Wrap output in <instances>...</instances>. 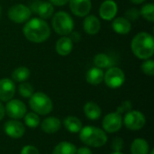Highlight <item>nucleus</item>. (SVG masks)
Wrapping results in <instances>:
<instances>
[{
    "mask_svg": "<svg viewBox=\"0 0 154 154\" xmlns=\"http://www.w3.org/2000/svg\"><path fill=\"white\" fill-rule=\"evenodd\" d=\"M23 32L30 42L40 43L45 42L51 35V29L48 23L42 18L28 20L23 28Z\"/></svg>",
    "mask_w": 154,
    "mask_h": 154,
    "instance_id": "1",
    "label": "nucleus"
},
{
    "mask_svg": "<svg viewBox=\"0 0 154 154\" xmlns=\"http://www.w3.org/2000/svg\"><path fill=\"white\" fill-rule=\"evenodd\" d=\"M131 49L134 54L141 60H148L154 53V40L148 32H139L132 40Z\"/></svg>",
    "mask_w": 154,
    "mask_h": 154,
    "instance_id": "2",
    "label": "nucleus"
},
{
    "mask_svg": "<svg viewBox=\"0 0 154 154\" xmlns=\"http://www.w3.org/2000/svg\"><path fill=\"white\" fill-rule=\"evenodd\" d=\"M79 139L86 145L98 148L106 143L107 135L102 129L88 125L79 131Z\"/></svg>",
    "mask_w": 154,
    "mask_h": 154,
    "instance_id": "3",
    "label": "nucleus"
},
{
    "mask_svg": "<svg viewBox=\"0 0 154 154\" xmlns=\"http://www.w3.org/2000/svg\"><path fill=\"white\" fill-rule=\"evenodd\" d=\"M29 105L34 113L41 116H46L50 114L53 108L51 99L42 92H36L32 94L30 97Z\"/></svg>",
    "mask_w": 154,
    "mask_h": 154,
    "instance_id": "4",
    "label": "nucleus"
},
{
    "mask_svg": "<svg viewBox=\"0 0 154 154\" xmlns=\"http://www.w3.org/2000/svg\"><path fill=\"white\" fill-rule=\"evenodd\" d=\"M51 25L53 30L60 35L66 36L72 32L74 23L72 17L64 11H60L53 15Z\"/></svg>",
    "mask_w": 154,
    "mask_h": 154,
    "instance_id": "5",
    "label": "nucleus"
},
{
    "mask_svg": "<svg viewBox=\"0 0 154 154\" xmlns=\"http://www.w3.org/2000/svg\"><path fill=\"white\" fill-rule=\"evenodd\" d=\"M104 80L107 87L117 88L125 83V76L124 71L118 67H110L104 74Z\"/></svg>",
    "mask_w": 154,
    "mask_h": 154,
    "instance_id": "6",
    "label": "nucleus"
},
{
    "mask_svg": "<svg viewBox=\"0 0 154 154\" xmlns=\"http://www.w3.org/2000/svg\"><path fill=\"white\" fill-rule=\"evenodd\" d=\"M123 123L126 126V128L133 131H137L144 126L145 116L140 111L130 110L125 114L123 119Z\"/></svg>",
    "mask_w": 154,
    "mask_h": 154,
    "instance_id": "7",
    "label": "nucleus"
},
{
    "mask_svg": "<svg viewBox=\"0 0 154 154\" xmlns=\"http://www.w3.org/2000/svg\"><path fill=\"white\" fill-rule=\"evenodd\" d=\"M8 18L15 23H23L27 22L31 17V10L29 7L22 4L11 6L7 13Z\"/></svg>",
    "mask_w": 154,
    "mask_h": 154,
    "instance_id": "8",
    "label": "nucleus"
},
{
    "mask_svg": "<svg viewBox=\"0 0 154 154\" xmlns=\"http://www.w3.org/2000/svg\"><path fill=\"white\" fill-rule=\"evenodd\" d=\"M6 115L12 119H22L27 113V108L25 105L18 99H11L7 101L5 107Z\"/></svg>",
    "mask_w": 154,
    "mask_h": 154,
    "instance_id": "9",
    "label": "nucleus"
},
{
    "mask_svg": "<svg viewBox=\"0 0 154 154\" xmlns=\"http://www.w3.org/2000/svg\"><path fill=\"white\" fill-rule=\"evenodd\" d=\"M103 128L106 132L113 134L118 132L123 125V117L122 115L117 112H113L106 115L102 122Z\"/></svg>",
    "mask_w": 154,
    "mask_h": 154,
    "instance_id": "10",
    "label": "nucleus"
},
{
    "mask_svg": "<svg viewBox=\"0 0 154 154\" xmlns=\"http://www.w3.org/2000/svg\"><path fill=\"white\" fill-rule=\"evenodd\" d=\"M4 131L5 134L11 138L18 139L23 136L25 133V128L23 124L16 119H12L5 122L4 125Z\"/></svg>",
    "mask_w": 154,
    "mask_h": 154,
    "instance_id": "11",
    "label": "nucleus"
},
{
    "mask_svg": "<svg viewBox=\"0 0 154 154\" xmlns=\"http://www.w3.org/2000/svg\"><path fill=\"white\" fill-rule=\"evenodd\" d=\"M69 2L70 10L76 16H87L91 10L90 0H69Z\"/></svg>",
    "mask_w": 154,
    "mask_h": 154,
    "instance_id": "12",
    "label": "nucleus"
},
{
    "mask_svg": "<svg viewBox=\"0 0 154 154\" xmlns=\"http://www.w3.org/2000/svg\"><path fill=\"white\" fill-rule=\"evenodd\" d=\"M15 93V85L10 79H0V101L7 102L13 98Z\"/></svg>",
    "mask_w": 154,
    "mask_h": 154,
    "instance_id": "13",
    "label": "nucleus"
},
{
    "mask_svg": "<svg viewBox=\"0 0 154 154\" xmlns=\"http://www.w3.org/2000/svg\"><path fill=\"white\" fill-rule=\"evenodd\" d=\"M117 14V5L113 0H106L99 8V14L101 18L106 21L112 20Z\"/></svg>",
    "mask_w": 154,
    "mask_h": 154,
    "instance_id": "14",
    "label": "nucleus"
},
{
    "mask_svg": "<svg viewBox=\"0 0 154 154\" xmlns=\"http://www.w3.org/2000/svg\"><path fill=\"white\" fill-rule=\"evenodd\" d=\"M60 126H61V124H60V119L55 116L47 117L41 124L42 130L44 133L49 134L57 133L60 129Z\"/></svg>",
    "mask_w": 154,
    "mask_h": 154,
    "instance_id": "15",
    "label": "nucleus"
},
{
    "mask_svg": "<svg viewBox=\"0 0 154 154\" xmlns=\"http://www.w3.org/2000/svg\"><path fill=\"white\" fill-rule=\"evenodd\" d=\"M83 27L88 34L94 35L99 32L101 23L97 16L90 14V15H87V17L85 18L83 23Z\"/></svg>",
    "mask_w": 154,
    "mask_h": 154,
    "instance_id": "16",
    "label": "nucleus"
},
{
    "mask_svg": "<svg viewBox=\"0 0 154 154\" xmlns=\"http://www.w3.org/2000/svg\"><path fill=\"white\" fill-rule=\"evenodd\" d=\"M73 49V42L68 36L60 37L56 42V51L60 56L69 55Z\"/></svg>",
    "mask_w": 154,
    "mask_h": 154,
    "instance_id": "17",
    "label": "nucleus"
},
{
    "mask_svg": "<svg viewBox=\"0 0 154 154\" xmlns=\"http://www.w3.org/2000/svg\"><path fill=\"white\" fill-rule=\"evenodd\" d=\"M112 27L114 31L119 34H126L131 31L132 24L129 20L125 17H118L112 23Z\"/></svg>",
    "mask_w": 154,
    "mask_h": 154,
    "instance_id": "18",
    "label": "nucleus"
},
{
    "mask_svg": "<svg viewBox=\"0 0 154 154\" xmlns=\"http://www.w3.org/2000/svg\"><path fill=\"white\" fill-rule=\"evenodd\" d=\"M84 113L89 120L95 121V120L99 119V117L101 116L102 111L97 104L94 102H88L84 106Z\"/></svg>",
    "mask_w": 154,
    "mask_h": 154,
    "instance_id": "19",
    "label": "nucleus"
},
{
    "mask_svg": "<svg viewBox=\"0 0 154 154\" xmlns=\"http://www.w3.org/2000/svg\"><path fill=\"white\" fill-rule=\"evenodd\" d=\"M86 79L91 85H99L104 80V72L99 68H92L87 72Z\"/></svg>",
    "mask_w": 154,
    "mask_h": 154,
    "instance_id": "20",
    "label": "nucleus"
},
{
    "mask_svg": "<svg viewBox=\"0 0 154 154\" xmlns=\"http://www.w3.org/2000/svg\"><path fill=\"white\" fill-rule=\"evenodd\" d=\"M149 143L143 138H136L131 144L132 154H149Z\"/></svg>",
    "mask_w": 154,
    "mask_h": 154,
    "instance_id": "21",
    "label": "nucleus"
},
{
    "mask_svg": "<svg viewBox=\"0 0 154 154\" xmlns=\"http://www.w3.org/2000/svg\"><path fill=\"white\" fill-rule=\"evenodd\" d=\"M63 124H64V126L65 128L70 132V133H73V134H76V133H79V131L81 130L82 128V123L81 121L76 117V116H67L64 121H63Z\"/></svg>",
    "mask_w": 154,
    "mask_h": 154,
    "instance_id": "22",
    "label": "nucleus"
},
{
    "mask_svg": "<svg viewBox=\"0 0 154 154\" xmlns=\"http://www.w3.org/2000/svg\"><path fill=\"white\" fill-rule=\"evenodd\" d=\"M76 146L69 142H61L58 143L52 151V154H76Z\"/></svg>",
    "mask_w": 154,
    "mask_h": 154,
    "instance_id": "23",
    "label": "nucleus"
},
{
    "mask_svg": "<svg viewBox=\"0 0 154 154\" xmlns=\"http://www.w3.org/2000/svg\"><path fill=\"white\" fill-rule=\"evenodd\" d=\"M53 12H54V8L51 3L40 2L36 14H38L42 19H48L53 14Z\"/></svg>",
    "mask_w": 154,
    "mask_h": 154,
    "instance_id": "24",
    "label": "nucleus"
},
{
    "mask_svg": "<svg viewBox=\"0 0 154 154\" xmlns=\"http://www.w3.org/2000/svg\"><path fill=\"white\" fill-rule=\"evenodd\" d=\"M94 64L96 65L97 68H99V69H102L110 68L112 66L113 62H112V60L110 59V57H108L106 54L99 53V54L95 56Z\"/></svg>",
    "mask_w": 154,
    "mask_h": 154,
    "instance_id": "25",
    "label": "nucleus"
},
{
    "mask_svg": "<svg viewBox=\"0 0 154 154\" xmlns=\"http://www.w3.org/2000/svg\"><path fill=\"white\" fill-rule=\"evenodd\" d=\"M30 77V70L26 67H19L12 73V78L16 82H24Z\"/></svg>",
    "mask_w": 154,
    "mask_h": 154,
    "instance_id": "26",
    "label": "nucleus"
},
{
    "mask_svg": "<svg viewBox=\"0 0 154 154\" xmlns=\"http://www.w3.org/2000/svg\"><path fill=\"white\" fill-rule=\"evenodd\" d=\"M25 125L30 128H36L40 124V117L34 112L26 113L23 116Z\"/></svg>",
    "mask_w": 154,
    "mask_h": 154,
    "instance_id": "27",
    "label": "nucleus"
},
{
    "mask_svg": "<svg viewBox=\"0 0 154 154\" xmlns=\"http://www.w3.org/2000/svg\"><path fill=\"white\" fill-rule=\"evenodd\" d=\"M140 14L149 22L154 21V5L152 4H146L144 5L140 12Z\"/></svg>",
    "mask_w": 154,
    "mask_h": 154,
    "instance_id": "28",
    "label": "nucleus"
},
{
    "mask_svg": "<svg viewBox=\"0 0 154 154\" xmlns=\"http://www.w3.org/2000/svg\"><path fill=\"white\" fill-rule=\"evenodd\" d=\"M18 91L23 97H31L33 94V88L27 82H23L19 85Z\"/></svg>",
    "mask_w": 154,
    "mask_h": 154,
    "instance_id": "29",
    "label": "nucleus"
},
{
    "mask_svg": "<svg viewBox=\"0 0 154 154\" xmlns=\"http://www.w3.org/2000/svg\"><path fill=\"white\" fill-rule=\"evenodd\" d=\"M142 70L144 74L148 76L154 75V61L152 60H146L142 64Z\"/></svg>",
    "mask_w": 154,
    "mask_h": 154,
    "instance_id": "30",
    "label": "nucleus"
},
{
    "mask_svg": "<svg viewBox=\"0 0 154 154\" xmlns=\"http://www.w3.org/2000/svg\"><path fill=\"white\" fill-rule=\"evenodd\" d=\"M124 147V141L120 137H116L112 143H111V148L114 150V152H121Z\"/></svg>",
    "mask_w": 154,
    "mask_h": 154,
    "instance_id": "31",
    "label": "nucleus"
},
{
    "mask_svg": "<svg viewBox=\"0 0 154 154\" xmlns=\"http://www.w3.org/2000/svg\"><path fill=\"white\" fill-rule=\"evenodd\" d=\"M132 109V103L130 101H124L116 109V112L120 115L124 114V113H127L128 111H130Z\"/></svg>",
    "mask_w": 154,
    "mask_h": 154,
    "instance_id": "32",
    "label": "nucleus"
},
{
    "mask_svg": "<svg viewBox=\"0 0 154 154\" xmlns=\"http://www.w3.org/2000/svg\"><path fill=\"white\" fill-rule=\"evenodd\" d=\"M125 15H126V19L127 20H133V21H135V20H137L138 18H139V16H140V11H138L137 9H135V8H131V9H129V10H127L126 11V13H125Z\"/></svg>",
    "mask_w": 154,
    "mask_h": 154,
    "instance_id": "33",
    "label": "nucleus"
},
{
    "mask_svg": "<svg viewBox=\"0 0 154 154\" xmlns=\"http://www.w3.org/2000/svg\"><path fill=\"white\" fill-rule=\"evenodd\" d=\"M21 154H40L38 149L35 146L32 145H26L24 147H23Z\"/></svg>",
    "mask_w": 154,
    "mask_h": 154,
    "instance_id": "34",
    "label": "nucleus"
},
{
    "mask_svg": "<svg viewBox=\"0 0 154 154\" xmlns=\"http://www.w3.org/2000/svg\"><path fill=\"white\" fill-rule=\"evenodd\" d=\"M76 154H93L92 151L88 147H81L77 150Z\"/></svg>",
    "mask_w": 154,
    "mask_h": 154,
    "instance_id": "35",
    "label": "nucleus"
},
{
    "mask_svg": "<svg viewBox=\"0 0 154 154\" xmlns=\"http://www.w3.org/2000/svg\"><path fill=\"white\" fill-rule=\"evenodd\" d=\"M69 0H50L51 4L52 5H57V6H60V5H66Z\"/></svg>",
    "mask_w": 154,
    "mask_h": 154,
    "instance_id": "36",
    "label": "nucleus"
},
{
    "mask_svg": "<svg viewBox=\"0 0 154 154\" xmlns=\"http://www.w3.org/2000/svg\"><path fill=\"white\" fill-rule=\"evenodd\" d=\"M70 39H71V41H72V42H73V41H75V42H79V41L80 40V34H79L78 32H72Z\"/></svg>",
    "mask_w": 154,
    "mask_h": 154,
    "instance_id": "37",
    "label": "nucleus"
},
{
    "mask_svg": "<svg viewBox=\"0 0 154 154\" xmlns=\"http://www.w3.org/2000/svg\"><path fill=\"white\" fill-rule=\"evenodd\" d=\"M5 115V107H4L3 104L0 102V121H1V120L4 118Z\"/></svg>",
    "mask_w": 154,
    "mask_h": 154,
    "instance_id": "38",
    "label": "nucleus"
},
{
    "mask_svg": "<svg viewBox=\"0 0 154 154\" xmlns=\"http://www.w3.org/2000/svg\"><path fill=\"white\" fill-rule=\"evenodd\" d=\"M132 3H134V4H135V5H139V4H142V3H143L145 0H130Z\"/></svg>",
    "mask_w": 154,
    "mask_h": 154,
    "instance_id": "39",
    "label": "nucleus"
},
{
    "mask_svg": "<svg viewBox=\"0 0 154 154\" xmlns=\"http://www.w3.org/2000/svg\"><path fill=\"white\" fill-rule=\"evenodd\" d=\"M111 154H124L123 152H114L113 153Z\"/></svg>",
    "mask_w": 154,
    "mask_h": 154,
    "instance_id": "40",
    "label": "nucleus"
},
{
    "mask_svg": "<svg viewBox=\"0 0 154 154\" xmlns=\"http://www.w3.org/2000/svg\"><path fill=\"white\" fill-rule=\"evenodd\" d=\"M150 154H154V150H152V151H151V153Z\"/></svg>",
    "mask_w": 154,
    "mask_h": 154,
    "instance_id": "41",
    "label": "nucleus"
},
{
    "mask_svg": "<svg viewBox=\"0 0 154 154\" xmlns=\"http://www.w3.org/2000/svg\"><path fill=\"white\" fill-rule=\"evenodd\" d=\"M0 16H1V7H0Z\"/></svg>",
    "mask_w": 154,
    "mask_h": 154,
    "instance_id": "42",
    "label": "nucleus"
}]
</instances>
